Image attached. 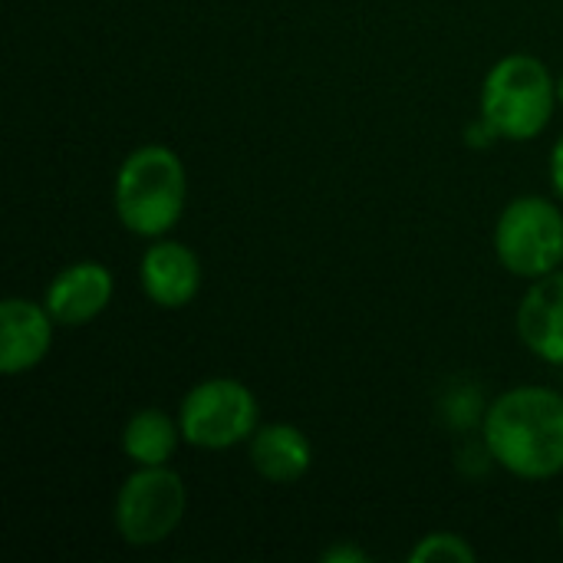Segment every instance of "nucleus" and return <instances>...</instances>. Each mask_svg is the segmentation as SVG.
I'll use <instances>...</instances> for the list:
<instances>
[{
	"mask_svg": "<svg viewBox=\"0 0 563 563\" xmlns=\"http://www.w3.org/2000/svg\"><path fill=\"white\" fill-rule=\"evenodd\" d=\"M112 294L115 277L106 264L73 261L46 284L43 303L59 327H86L109 310Z\"/></svg>",
	"mask_w": 563,
	"mask_h": 563,
	"instance_id": "obj_9",
	"label": "nucleus"
},
{
	"mask_svg": "<svg viewBox=\"0 0 563 563\" xmlns=\"http://www.w3.org/2000/svg\"><path fill=\"white\" fill-rule=\"evenodd\" d=\"M482 445L492 462L521 482L563 475V393L551 386H511L485 406Z\"/></svg>",
	"mask_w": 563,
	"mask_h": 563,
	"instance_id": "obj_1",
	"label": "nucleus"
},
{
	"mask_svg": "<svg viewBox=\"0 0 563 563\" xmlns=\"http://www.w3.org/2000/svg\"><path fill=\"white\" fill-rule=\"evenodd\" d=\"M181 439L201 452H228L261 426V402L241 379L211 376L195 383L178 402Z\"/></svg>",
	"mask_w": 563,
	"mask_h": 563,
	"instance_id": "obj_6",
	"label": "nucleus"
},
{
	"mask_svg": "<svg viewBox=\"0 0 563 563\" xmlns=\"http://www.w3.org/2000/svg\"><path fill=\"white\" fill-rule=\"evenodd\" d=\"M201 257L185 244V241H172L155 238L139 261V284L142 294L148 297V303H155L158 310H181L188 307L198 294H201Z\"/></svg>",
	"mask_w": 563,
	"mask_h": 563,
	"instance_id": "obj_7",
	"label": "nucleus"
},
{
	"mask_svg": "<svg viewBox=\"0 0 563 563\" xmlns=\"http://www.w3.org/2000/svg\"><path fill=\"white\" fill-rule=\"evenodd\" d=\"M515 330L534 360L563 366V267L528 280L515 313Z\"/></svg>",
	"mask_w": 563,
	"mask_h": 563,
	"instance_id": "obj_10",
	"label": "nucleus"
},
{
	"mask_svg": "<svg viewBox=\"0 0 563 563\" xmlns=\"http://www.w3.org/2000/svg\"><path fill=\"white\" fill-rule=\"evenodd\" d=\"M56 327L43 300L7 297L0 303V373L20 376L36 369L53 350Z\"/></svg>",
	"mask_w": 563,
	"mask_h": 563,
	"instance_id": "obj_8",
	"label": "nucleus"
},
{
	"mask_svg": "<svg viewBox=\"0 0 563 563\" xmlns=\"http://www.w3.org/2000/svg\"><path fill=\"white\" fill-rule=\"evenodd\" d=\"M181 442L185 439H181L178 416L172 419L168 412L152 409V406L132 412L122 426V435H119L122 455L132 465H168Z\"/></svg>",
	"mask_w": 563,
	"mask_h": 563,
	"instance_id": "obj_12",
	"label": "nucleus"
},
{
	"mask_svg": "<svg viewBox=\"0 0 563 563\" xmlns=\"http://www.w3.org/2000/svg\"><path fill=\"white\" fill-rule=\"evenodd\" d=\"M551 185H554V195L563 201V135L551 148Z\"/></svg>",
	"mask_w": 563,
	"mask_h": 563,
	"instance_id": "obj_15",
	"label": "nucleus"
},
{
	"mask_svg": "<svg viewBox=\"0 0 563 563\" xmlns=\"http://www.w3.org/2000/svg\"><path fill=\"white\" fill-rule=\"evenodd\" d=\"M478 551L475 544H468V538L455 534V531H432L422 534L412 551H409V563H475Z\"/></svg>",
	"mask_w": 563,
	"mask_h": 563,
	"instance_id": "obj_13",
	"label": "nucleus"
},
{
	"mask_svg": "<svg viewBox=\"0 0 563 563\" xmlns=\"http://www.w3.org/2000/svg\"><path fill=\"white\" fill-rule=\"evenodd\" d=\"M558 531H561V538H563V511H561V518H558Z\"/></svg>",
	"mask_w": 563,
	"mask_h": 563,
	"instance_id": "obj_17",
	"label": "nucleus"
},
{
	"mask_svg": "<svg viewBox=\"0 0 563 563\" xmlns=\"http://www.w3.org/2000/svg\"><path fill=\"white\" fill-rule=\"evenodd\" d=\"M247 462L271 485H297L313 465V442L300 426L261 422L247 439Z\"/></svg>",
	"mask_w": 563,
	"mask_h": 563,
	"instance_id": "obj_11",
	"label": "nucleus"
},
{
	"mask_svg": "<svg viewBox=\"0 0 563 563\" xmlns=\"http://www.w3.org/2000/svg\"><path fill=\"white\" fill-rule=\"evenodd\" d=\"M558 102H561V106H563V73H561V76H558Z\"/></svg>",
	"mask_w": 563,
	"mask_h": 563,
	"instance_id": "obj_16",
	"label": "nucleus"
},
{
	"mask_svg": "<svg viewBox=\"0 0 563 563\" xmlns=\"http://www.w3.org/2000/svg\"><path fill=\"white\" fill-rule=\"evenodd\" d=\"M323 561L327 563H363L366 561V551L363 548H353V544H333L323 551Z\"/></svg>",
	"mask_w": 563,
	"mask_h": 563,
	"instance_id": "obj_14",
	"label": "nucleus"
},
{
	"mask_svg": "<svg viewBox=\"0 0 563 563\" xmlns=\"http://www.w3.org/2000/svg\"><path fill=\"white\" fill-rule=\"evenodd\" d=\"M112 205L119 224L135 238L155 241L175 231L188 208V172L181 155L162 142L132 148L119 162Z\"/></svg>",
	"mask_w": 563,
	"mask_h": 563,
	"instance_id": "obj_2",
	"label": "nucleus"
},
{
	"mask_svg": "<svg viewBox=\"0 0 563 563\" xmlns=\"http://www.w3.org/2000/svg\"><path fill=\"white\" fill-rule=\"evenodd\" d=\"M495 257L518 280H538L563 267V211L554 198L518 195L495 221Z\"/></svg>",
	"mask_w": 563,
	"mask_h": 563,
	"instance_id": "obj_4",
	"label": "nucleus"
},
{
	"mask_svg": "<svg viewBox=\"0 0 563 563\" xmlns=\"http://www.w3.org/2000/svg\"><path fill=\"white\" fill-rule=\"evenodd\" d=\"M558 106V79L534 53L501 56L485 73L478 96V115L505 142L538 139L551 125Z\"/></svg>",
	"mask_w": 563,
	"mask_h": 563,
	"instance_id": "obj_3",
	"label": "nucleus"
},
{
	"mask_svg": "<svg viewBox=\"0 0 563 563\" xmlns=\"http://www.w3.org/2000/svg\"><path fill=\"white\" fill-rule=\"evenodd\" d=\"M188 488L172 465H135L115 492L112 525L129 548H158L185 521Z\"/></svg>",
	"mask_w": 563,
	"mask_h": 563,
	"instance_id": "obj_5",
	"label": "nucleus"
}]
</instances>
